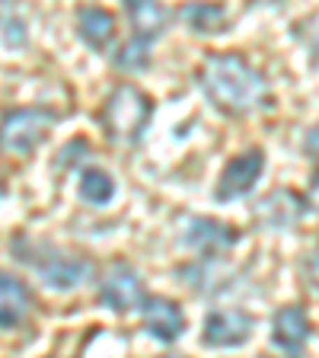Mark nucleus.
<instances>
[{
	"label": "nucleus",
	"instance_id": "423d86ee",
	"mask_svg": "<svg viewBox=\"0 0 319 358\" xmlns=\"http://www.w3.org/2000/svg\"><path fill=\"white\" fill-rule=\"evenodd\" d=\"M265 173V154L259 148H249L243 154L230 157V164L223 166L221 179H217L214 199L217 201H237L243 195H249L255 189V182Z\"/></svg>",
	"mask_w": 319,
	"mask_h": 358
},
{
	"label": "nucleus",
	"instance_id": "f257e3e1",
	"mask_svg": "<svg viewBox=\"0 0 319 358\" xmlns=\"http://www.w3.org/2000/svg\"><path fill=\"white\" fill-rule=\"evenodd\" d=\"M198 83L211 106L227 115H249L272 103L265 74L237 52H211L198 67Z\"/></svg>",
	"mask_w": 319,
	"mask_h": 358
},
{
	"label": "nucleus",
	"instance_id": "f8f14e48",
	"mask_svg": "<svg viewBox=\"0 0 319 358\" xmlns=\"http://www.w3.org/2000/svg\"><path fill=\"white\" fill-rule=\"evenodd\" d=\"M32 310L29 288L10 272H0V329L20 327Z\"/></svg>",
	"mask_w": 319,
	"mask_h": 358
},
{
	"label": "nucleus",
	"instance_id": "dca6fc26",
	"mask_svg": "<svg viewBox=\"0 0 319 358\" xmlns=\"http://www.w3.org/2000/svg\"><path fill=\"white\" fill-rule=\"evenodd\" d=\"M182 20L198 36H214V32H223V26H227V10L217 7V3H188L182 10Z\"/></svg>",
	"mask_w": 319,
	"mask_h": 358
},
{
	"label": "nucleus",
	"instance_id": "2eb2a0df",
	"mask_svg": "<svg viewBox=\"0 0 319 358\" xmlns=\"http://www.w3.org/2000/svg\"><path fill=\"white\" fill-rule=\"evenodd\" d=\"M80 199L89 201V205H96V208L109 205L115 199V179L103 166H87L80 173Z\"/></svg>",
	"mask_w": 319,
	"mask_h": 358
},
{
	"label": "nucleus",
	"instance_id": "9d476101",
	"mask_svg": "<svg viewBox=\"0 0 319 358\" xmlns=\"http://www.w3.org/2000/svg\"><path fill=\"white\" fill-rule=\"evenodd\" d=\"M272 339L288 358H300L306 339H310V317L300 304H288L272 320Z\"/></svg>",
	"mask_w": 319,
	"mask_h": 358
},
{
	"label": "nucleus",
	"instance_id": "412c9836",
	"mask_svg": "<svg viewBox=\"0 0 319 358\" xmlns=\"http://www.w3.org/2000/svg\"><path fill=\"white\" fill-rule=\"evenodd\" d=\"M172 358H176V355H172Z\"/></svg>",
	"mask_w": 319,
	"mask_h": 358
},
{
	"label": "nucleus",
	"instance_id": "4468645a",
	"mask_svg": "<svg viewBox=\"0 0 319 358\" xmlns=\"http://www.w3.org/2000/svg\"><path fill=\"white\" fill-rule=\"evenodd\" d=\"M306 205L300 195L294 192H272L265 201H259V221L268 224V227H290V224H297L300 217H304Z\"/></svg>",
	"mask_w": 319,
	"mask_h": 358
},
{
	"label": "nucleus",
	"instance_id": "9b49d317",
	"mask_svg": "<svg viewBox=\"0 0 319 358\" xmlns=\"http://www.w3.org/2000/svg\"><path fill=\"white\" fill-rule=\"evenodd\" d=\"M77 32L93 52L105 55L115 42V16L103 7H80L77 10Z\"/></svg>",
	"mask_w": 319,
	"mask_h": 358
},
{
	"label": "nucleus",
	"instance_id": "39448f33",
	"mask_svg": "<svg viewBox=\"0 0 319 358\" xmlns=\"http://www.w3.org/2000/svg\"><path fill=\"white\" fill-rule=\"evenodd\" d=\"M99 301H103L109 310H138L144 304V278L134 272L131 262L119 259L112 262L103 272V282H99Z\"/></svg>",
	"mask_w": 319,
	"mask_h": 358
},
{
	"label": "nucleus",
	"instance_id": "6ab92c4d",
	"mask_svg": "<svg viewBox=\"0 0 319 358\" xmlns=\"http://www.w3.org/2000/svg\"><path fill=\"white\" fill-rule=\"evenodd\" d=\"M304 150L313 160V166H316V170H313V189H319V128H310V131H306Z\"/></svg>",
	"mask_w": 319,
	"mask_h": 358
},
{
	"label": "nucleus",
	"instance_id": "f3484780",
	"mask_svg": "<svg viewBox=\"0 0 319 358\" xmlns=\"http://www.w3.org/2000/svg\"><path fill=\"white\" fill-rule=\"evenodd\" d=\"M150 45L141 42V38H131L128 45H121L119 55H115V67H121V71H131V74H141V71H147L150 67V55H147Z\"/></svg>",
	"mask_w": 319,
	"mask_h": 358
},
{
	"label": "nucleus",
	"instance_id": "4be33fe9",
	"mask_svg": "<svg viewBox=\"0 0 319 358\" xmlns=\"http://www.w3.org/2000/svg\"><path fill=\"white\" fill-rule=\"evenodd\" d=\"M262 358H265V355H262Z\"/></svg>",
	"mask_w": 319,
	"mask_h": 358
},
{
	"label": "nucleus",
	"instance_id": "7ed1b4c3",
	"mask_svg": "<svg viewBox=\"0 0 319 358\" xmlns=\"http://www.w3.org/2000/svg\"><path fill=\"white\" fill-rule=\"evenodd\" d=\"M154 115V99L134 83H121L103 103V128L115 144L141 141Z\"/></svg>",
	"mask_w": 319,
	"mask_h": 358
},
{
	"label": "nucleus",
	"instance_id": "6e6552de",
	"mask_svg": "<svg viewBox=\"0 0 319 358\" xmlns=\"http://www.w3.org/2000/svg\"><path fill=\"white\" fill-rule=\"evenodd\" d=\"M253 317L243 310H211L205 317V327H201V343L211 345V349H237L246 345L249 336H253Z\"/></svg>",
	"mask_w": 319,
	"mask_h": 358
},
{
	"label": "nucleus",
	"instance_id": "aec40b11",
	"mask_svg": "<svg viewBox=\"0 0 319 358\" xmlns=\"http://www.w3.org/2000/svg\"><path fill=\"white\" fill-rule=\"evenodd\" d=\"M310 275H313V288L319 291V253L310 259Z\"/></svg>",
	"mask_w": 319,
	"mask_h": 358
},
{
	"label": "nucleus",
	"instance_id": "ddd939ff",
	"mask_svg": "<svg viewBox=\"0 0 319 358\" xmlns=\"http://www.w3.org/2000/svg\"><path fill=\"white\" fill-rule=\"evenodd\" d=\"M128 20L134 26V38L141 42H154V38L163 36V29L170 26V10L163 3H150V0H128L125 3Z\"/></svg>",
	"mask_w": 319,
	"mask_h": 358
},
{
	"label": "nucleus",
	"instance_id": "f03ea898",
	"mask_svg": "<svg viewBox=\"0 0 319 358\" xmlns=\"http://www.w3.org/2000/svg\"><path fill=\"white\" fill-rule=\"evenodd\" d=\"M13 250L20 253V259L36 268V275L54 291H74L77 285H83L93 275V262L89 259L71 256L52 243H36V240H29V237H20L13 243Z\"/></svg>",
	"mask_w": 319,
	"mask_h": 358
},
{
	"label": "nucleus",
	"instance_id": "a211bd4d",
	"mask_svg": "<svg viewBox=\"0 0 319 358\" xmlns=\"http://www.w3.org/2000/svg\"><path fill=\"white\" fill-rule=\"evenodd\" d=\"M300 42L306 45V52H310L313 67L319 71V13L306 16V20L300 22Z\"/></svg>",
	"mask_w": 319,
	"mask_h": 358
},
{
	"label": "nucleus",
	"instance_id": "20e7f679",
	"mask_svg": "<svg viewBox=\"0 0 319 358\" xmlns=\"http://www.w3.org/2000/svg\"><path fill=\"white\" fill-rule=\"evenodd\" d=\"M54 122H58V112L45 109V106H29V109L10 112L0 122V148L16 157L32 154L48 138Z\"/></svg>",
	"mask_w": 319,
	"mask_h": 358
},
{
	"label": "nucleus",
	"instance_id": "0eeeda50",
	"mask_svg": "<svg viewBox=\"0 0 319 358\" xmlns=\"http://www.w3.org/2000/svg\"><path fill=\"white\" fill-rule=\"evenodd\" d=\"M182 243L192 253L214 259V256L227 253L230 246L239 243V231L223 221H214V217H188L186 227H182Z\"/></svg>",
	"mask_w": 319,
	"mask_h": 358
},
{
	"label": "nucleus",
	"instance_id": "1a4fd4ad",
	"mask_svg": "<svg viewBox=\"0 0 319 358\" xmlns=\"http://www.w3.org/2000/svg\"><path fill=\"white\" fill-rule=\"evenodd\" d=\"M141 323L147 336L160 339V343H176L182 329H186V313L179 307V301L163 298V294H150L141 304Z\"/></svg>",
	"mask_w": 319,
	"mask_h": 358
}]
</instances>
